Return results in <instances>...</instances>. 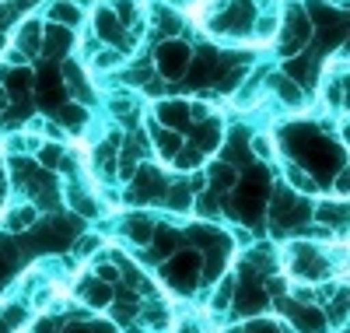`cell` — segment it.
Segmentation results:
<instances>
[{
  "label": "cell",
  "instance_id": "obj_1",
  "mask_svg": "<svg viewBox=\"0 0 350 333\" xmlns=\"http://www.w3.org/2000/svg\"><path fill=\"white\" fill-rule=\"evenodd\" d=\"M312 18L301 4H287L284 18H280V36H277V56L295 60L308 42H312Z\"/></svg>",
  "mask_w": 350,
  "mask_h": 333
},
{
  "label": "cell",
  "instance_id": "obj_2",
  "mask_svg": "<svg viewBox=\"0 0 350 333\" xmlns=\"http://www.w3.org/2000/svg\"><path fill=\"white\" fill-rule=\"evenodd\" d=\"M200 267H203V256L196 249H175L168 256V263L161 267L165 274V284L175 288L179 295H189L196 284H200Z\"/></svg>",
  "mask_w": 350,
  "mask_h": 333
},
{
  "label": "cell",
  "instance_id": "obj_3",
  "mask_svg": "<svg viewBox=\"0 0 350 333\" xmlns=\"http://www.w3.org/2000/svg\"><path fill=\"white\" fill-rule=\"evenodd\" d=\"M189 60H193V53H189L186 42H179V39H165V42L158 46V53H154V67H158L161 77L179 81V77H186Z\"/></svg>",
  "mask_w": 350,
  "mask_h": 333
},
{
  "label": "cell",
  "instance_id": "obj_4",
  "mask_svg": "<svg viewBox=\"0 0 350 333\" xmlns=\"http://www.w3.org/2000/svg\"><path fill=\"white\" fill-rule=\"evenodd\" d=\"M130 179H133V186H130V204H151V200H161L165 190H168L161 169H154V165H137V172H133Z\"/></svg>",
  "mask_w": 350,
  "mask_h": 333
},
{
  "label": "cell",
  "instance_id": "obj_5",
  "mask_svg": "<svg viewBox=\"0 0 350 333\" xmlns=\"http://www.w3.org/2000/svg\"><path fill=\"white\" fill-rule=\"evenodd\" d=\"M154 116H158V123H161L165 130L179 134V130L189 127V102H186V99H165V102H158Z\"/></svg>",
  "mask_w": 350,
  "mask_h": 333
},
{
  "label": "cell",
  "instance_id": "obj_6",
  "mask_svg": "<svg viewBox=\"0 0 350 333\" xmlns=\"http://www.w3.org/2000/svg\"><path fill=\"white\" fill-rule=\"evenodd\" d=\"M42 21L39 18H25L21 25H18V32H14V49L28 60V56H36V53H42Z\"/></svg>",
  "mask_w": 350,
  "mask_h": 333
},
{
  "label": "cell",
  "instance_id": "obj_7",
  "mask_svg": "<svg viewBox=\"0 0 350 333\" xmlns=\"http://www.w3.org/2000/svg\"><path fill=\"white\" fill-rule=\"evenodd\" d=\"M123 32H126V28L120 25V18H116L109 8H98L95 11V36H98V42L123 49Z\"/></svg>",
  "mask_w": 350,
  "mask_h": 333
},
{
  "label": "cell",
  "instance_id": "obj_8",
  "mask_svg": "<svg viewBox=\"0 0 350 333\" xmlns=\"http://www.w3.org/2000/svg\"><path fill=\"white\" fill-rule=\"evenodd\" d=\"M70 46H74V32H70V28H60V25L42 28V53L49 60H67Z\"/></svg>",
  "mask_w": 350,
  "mask_h": 333
},
{
  "label": "cell",
  "instance_id": "obj_9",
  "mask_svg": "<svg viewBox=\"0 0 350 333\" xmlns=\"http://www.w3.org/2000/svg\"><path fill=\"white\" fill-rule=\"evenodd\" d=\"M235 291H239L235 309H239L242 316H259L262 309L270 306V295H267V288H262L259 281H256V288H249V284H235Z\"/></svg>",
  "mask_w": 350,
  "mask_h": 333
},
{
  "label": "cell",
  "instance_id": "obj_10",
  "mask_svg": "<svg viewBox=\"0 0 350 333\" xmlns=\"http://www.w3.org/2000/svg\"><path fill=\"white\" fill-rule=\"evenodd\" d=\"M154 228H158V221L151 214H144V210L140 214H126L123 218V235H126V242H133V246H148Z\"/></svg>",
  "mask_w": 350,
  "mask_h": 333
},
{
  "label": "cell",
  "instance_id": "obj_11",
  "mask_svg": "<svg viewBox=\"0 0 350 333\" xmlns=\"http://www.w3.org/2000/svg\"><path fill=\"white\" fill-rule=\"evenodd\" d=\"M312 218L323 225V228H329V232L340 228V235H343V232H347V200H340V204L326 200V204L312 207Z\"/></svg>",
  "mask_w": 350,
  "mask_h": 333
},
{
  "label": "cell",
  "instance_id": "obj_12",
  "mask_svg": "<svg viewBox=\"0 0 350 333\" xmlns=\"http://www.w3.org/2000/svg\"><path fill=\"white\" fill-rule=\"evenodd\" d=\"M49 21L74 32V28H81V21H84V11H81V4H74V0H53L49 4Z\"/></svg>",
  "mask_w": 350,
  "mask_h": 333
},
{
  "label": "cell",
  "instance_id": "obj_13",
  "mask_svg": "<svg viewBox=\"0 0 350 333\" xmlns=\"http://www.w3.org/2000/svg\"><path fill=\"white\" fill-rule=\"evenodd\" d=\"M221 144V123L211 116V119H203V123H196V137H193V147L200 151V155H214Z\"/></svg>",
  "mask_w": 350,
  "mask_h": 333
},
{
  "label": "cell",
  "instance_id": "obj_14",
  "mask_svg": "<svg viewBox=\"0 0 350 333\" xmlns=\"http://www.w3.org/2000/svg\"><path fill=\"white\" fill-rule=\"evenodd\" d=\"M270 88H273V95L287 106H301L305 102V92H301V84L291 77V74H270Z\"/></svg>",
  "mask_w": 350,
  "mask_h": 333
},
{
  "label": "cell",
  "instance_id": "obj_15",
  "mask_svg": "<svg viewBox=\"0 0 350 333\" xmlns=\"http://www.w3.org/2000/svg\"><path fill=\"white\" fill-rule=\"evenodd\" d=\"M81 298H84L92 309H105V306H112V284H105V281H98V278H84Z\"/></svg>",
  "mask_w": 350,
  "mask_h": 333
},
{
  "label": "cell",
  "instance_id": "obj_16",
  "mask_svg": "<svg viewBox=\"0 0 350 333\" xmlns=\"http://www.w3.org/2000/svg\"><path fill=\"white\" fill-rule=\"evenodd\" d=\"M151 130H154V151H158V158H161V162L175 158V155H179V147L186 144L175 130H165V127H158V123H151Z\"/></svg>",
  "mask_w": 350,
  "mask_h": 333
},
{
  "label": "cell",
  "instance_id": "obj_17",
  "mask_svg": "<svg viewBox=\"0 0 350 333\" xmlns=\"http://www.w3.org/2000/svg\"><path fill=\"white\" fill-rule=\"evenodd\" d=\"M4 95H28V88L36 84V71L32 67H14V71H4Z\"/></svg>",
  "mask_w": 350,
  "mask_h": 333
},
{
  "label": "cell",
  "instance_id": "obj_18",
  "mask_svg": "<svg viewBox=\"0 0 350 333\" xmlns=\"http://www.w3.org/2000/svg\"><path fill=\"white\" fill-rule=\"evenodd\" d=\"M39 221V210L32 207V204H21V207H14V210H8V221H4V228L14 235V232H25V228H32Z\"/></svg>",
  "mask_w": 350,
  "mask_h": 333
},
{
  "label": "cell",
  "instance_id": "obj_19",
  "mask_svg": "<svg viewBox=\"0 0 350 333\" xmlns=\"http://www.w3.org/2000/svg\"><path fill=\"white\" fill-rule=\"evenodd\" d=\"M287 179L301 190V197H315L319 193V179H312L301 165H287Z\"/></svg>",
  "mask_w": 350,
  "mask_h": 333
},
{
  "label": "cell",
  "instance_id": "obj_20",
  "mask_svg": "<svg viewBox=\"0 0 350 333\" xmlns=\"http://www.w3.org/2000/svg\"><path fill=\"white\" fill-rule=\"evenodd\" d=\"M343 92H347V81H343V71H340V77H326V106L336 112V109H343L347 102H343Z\"/></svg>",
  "mask_w": 350,
  "mask_h": 333
},
{
  "label": "cell",
  "instance_id": "obj_21",
  "mask_svg": "<svg viewBox=\"0 0 350 333\" xmlns=\"http://www.w3.org/2000/svg\"><path fill=\"white\" fill-rule=\"evenodd\" d=\"M172 162H175V169H179V172H196V169L203 165V155H200L193 144H189V147L183 144V147H179V155H175Z\"/></svg>",
  "mask_w": 350,
  "mask_h": 333
},
{
  "label": "cell",
  "instance_id": "obj_22",
  "mask_svg": "<svg viewBox=\"0 0 350 333\" xmlns=\"http://www.w3.org/2000/svg\"><path fill=\"white\" fill-rule=\"evenodd\" d=\"M56 116H60V123H64L67 130H81L84 119H88V112H84L81 106H64V109H56Z\"/></svg>",
  "mask_w": 350,
  "mask_h": 333
},
{
  "label": "cell",
  "instance_id": "obj_23",
  "mask_svg": "<svg viewBox=\"0 0 350 333\" xmlns=\"http://www.w3.org/2000/svg\"><path fill=\"white\" fill-rule=\"evenodd\" d=\"M95 246H98V235H81V238H74V253H77V256H92Z\"/></svg>",
  "mask_w": 350,
  "mask_h": 333
},
{
  "label": "cell",
  "instance_id": "obj_24",
  "mask_svg": "<svg viewBox=\"0 0 350 333\" xmlns=\"http://www.w3.org/2000/svg\"><path fill=\"white\" fill-rule=\"evenodd\" d=\"M333 4H336V0H333ZM340 4H343V0H340Z\"/></svg>",
  "mask_w": 350,
  "mask_h": 333
}]
</instances>
